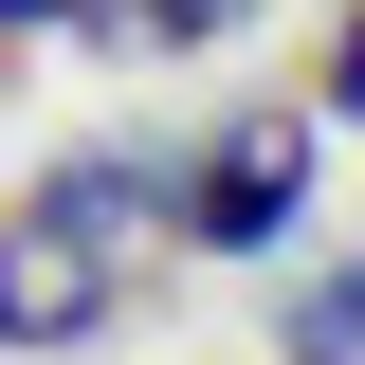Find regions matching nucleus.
Returning a JSON list of instances; mask_svg holds the SVG:
<instances>
[{
  "mask_svg": "<svg viewBox=\"0 0 365 365\" xmlns=\"http://www.w3.org/2000/svg\"><path fill=\"white\" fill-rule=\"evenodd\" d=\"M110 329V237L73 201H19L0 220V347H91Z\"/></svg>",
  "mask_w": 365,
  "mask_h": 365,
  "instance_id": "f03ea898",
  "label": "nucleus"
},
{
  "mask_svg": "<svg viewBox=\"0 0 365 365\" xmlns=\"http://www.w3.org/2000/svg\"><path fill=\"white\" fill-rule=\"evenodd\" d=\"M37 19H73V0H0V37H37Z\"/></svg>",
  "mask_w": 365,
  "mask_h": 365,
  "instance_id": "423d86ee",
  "label": "nucleus"
},
{
  "mask_svg": "<svg viewBox=\"0 0 365 365\" xmlns=\"http://www.w3.org/2000/svg\"><path fill=\"white\" fill-rule=\"evenodd\" d=\"M329 110H347V128H365V19H347V37H329Z\"/></svg>",
  "mask_w": 365,
  "mask_h": 365,
  "instance_id": "39448f33",
  "label": "nucleus"
},
{
  "mask_svg": "<svg viewBox=\"0 0 365 365\" xmlns=\"http://www.w3.org/2000/svg\"><path fill=\"white\" fill-rule=\"evenodd\" d=\"M292 365H365V256L329 274V292H292Z\"/></svg>",
  "mask_w": 365,
  "mask_h": 365,
  "instance_id": "20e7f679",
  "label": "nucleus"
},
{
  "mask_svg": "<svg viewBox=\"0 0 365 365\" xmlns=\"http://www.w3.org/2000/svg\"><path fill=\"white\" fill-rule=\"evenodd\" d=\"M73 19H91L110 55H182V37H237L256 0H73Z\"/></svg>",
  "mask_w": 365,
  "mask_h": 365,
  "instance_id": "7ed1b4c3",
  "label": "nucleus"
},
{
  "mask_svg": "<svg viewBox=\"0 0 365 365\" xmlns=\"http://www.w3.org/2000/svg\"><path fill=\"white\" fill-rule=\"evenodd\" d=\"M165 220L201 237V256H274V237L311 220V128H292V110H237V128H220V165L182 182Z\"/></svg>",
  "mask_w": 365,
  "mask_h": 365,
  "instance_id": "f257e3e1",
  "label": "nucleus"
}]
</instances>
